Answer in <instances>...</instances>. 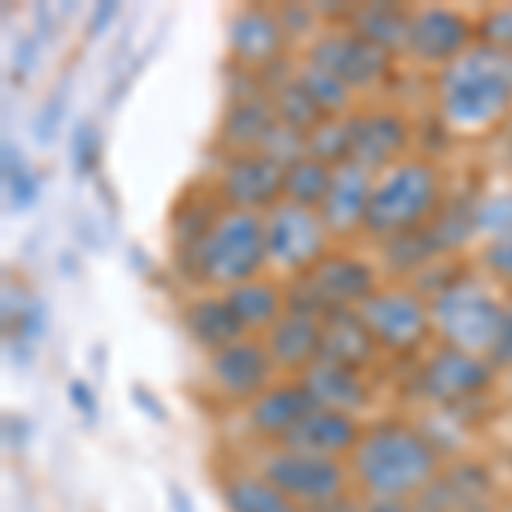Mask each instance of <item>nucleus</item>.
Returning <instances> with one entry per match:
<instances>
[{
  "label": "nucleus",
  "instance_id": "12",
  "mask_svg": "<svg viewBox=\"0 0 512 512\" xmlns=\"http://www.w3.org/2000/svg\"><path fill=\"white\" fill-rule=\"evenodd\" d=\"M495 383V366L485 355L461 352L451 345H437L427 355L417 376V393L434 407H465L485 396Z\"/></svg>",
  "mask_w": 512,
  "mask_h": 512
},
{
  "label": "nucleus",
  "instance_id": "34",
  "mask_svg": "<svg viewBox=\"0 0 512 512\" xmlns=\"http://www.w3.org/2000/svg\"><path fill=\"white\" fill-rule=\"evenodd\" d=\"M475 229L485 243H499V239H512V192L485 195L475 205Z\"/></svg>",
  "mask_w": 512,
  "mask_h": 512
},
{
  "label": "nucleus",
  "instance_id": "39",
  "mask_svg": "<svg viewBox=\"0 0 512 512\" xmlns=\"http://www.w3.org/2000/svg\"><path fill=\"white\" fill-rule=\"evenodd\" d=\"M489 362L495 369H512V294L502 304V321H499V335L489 352Z\"/></svg>",
  "mask_w": 512,
  "mask_h": 512
},
{
  "label": "nucleus",
  "instance_id": "2",
  "mask_svg": "<svg viewBox=\"0 0 512 512\" xmlns=\"http://www.w3.org/2000/svg\"><path fill=\"white\" fill-rule=\"evenodd\" d=\"M434 103L448 134H489L512 113V55L478 41L458 62L437 72Z\"/></svg>",
  "mask_w": 512,
  "mask_h": 512
},
{
  "label": "nucleus",
  "instance_id": "33",
  "mask_svg": "<svg viewBox=\"0 0 512 512\" xmlns=\"http://www.w3.org/2000/svg\"><path fill=\"white\" fill-rule=\"evenodd\" d=\"M304 140H308V158L321 164L338 168V164L352 161V113L349 117H325Z\"/></svg>",
  "mask_w": 512,
  "mask_h": 512
},
{
  "label": "nucleus",
  "instance_id": "46",
  "mask_svg": "<svg viewBox=\"0 0 512 512\" xmlns=\"http://www.w3.org/2000/svg\"><path fill=\"white\" fill-rule=\"evenodd\" d=\"M509 161H512V140H509Z\"/></svg>",
  "mask_w": 512,
  "mask_h": 512
},
{
  "label": "nucleus",
  "instance_id": "29",
  "mask_svg": "<svg viewBox=\"0 0 512 512\" xmlns=\"http://www.w3.org/2000/svg\"><path fill=\"white\" fill-rule=\"evenodd\" d=\"M267 99H270V106H274L277 123H284V127H291V130H301V134H311V130L325 120V113L318 110V103L304 93V86L294 76L277 82V86L267 93Z\"/></svg>",
  "mask_w": 512,
  "mask_h": 512
},
{
  "label": "nucleus",
  "instance_id": "1",
  "mask_svg": "<svg viewBox=\"0 0 512 512\" xmlns=\"http://www.w3.org/2000/svg\"><path fill=\"white\" fill-rule=\"evenodd\" d=\"M441 448L407 420H376L349 454L352 489L362 499L414 502L441 475Z\"/></svg>",
  "mask_w": 512,
  "mask_h": 512
},
{
  "label": "nucleus",
  "instance_id": "18",
  "mask_svg": "<svg viewBox=\"0 0 512 512\" xmlns=\"http://www.w3.org/2000/svg\"><path fill=\"white\" fill-rule=\"evenodd\" d=\"M315 407L318 403L311 400L308 386L297 376H287V379H277L267 393L256 396L250 407H246L243 420H246V431H250L263 448H277Z\"/></svg>",
  "mask_w": 512,
  "mask_h": 512
},
{
  "label": "nucleus",
  "instance_id": "17",
  "mask_svg": "<svg viewBox=\"0 0 512 512\" xmlns=\"http://www.w3.org/2000/svg\"><path fill=\"white\" fill-rule=\"evenodd\" d=\"M410 147V123L393 106H369V110L352 113V161L366 171L393 168L396 161L407 158Z\"/></svg>",
  "mask_w": 512,
  "mask_h": 512
},
{
  "label": "nucleus",
  "instance_id": "3",
  "mask_svg": "<svg viewBox=\"0 0 512 512\" xmlns=\"http://www.w3.org/2000/svg\"><path fill=\"white\" fill-rule=\"evenodd\" d=\"M444 209V175L427 158H403L379 171L362 233L390 243L427 229Z\"/></svg>",
  "mask_w": 512,
  "mask_h": 512
},
{
  "label": "nucleus",
  "instance_id": "24",
  "mask_svg": "<svg viewBox=\"0 0 512 512\" xmlns=\"http://www.w3.org/2000/svg\"><path fill=\"white\" fill-rule=\"evenodd\" d=\"M274 106H270L267 93L243 96L226 106L216 130V140L226 154H256L267 134L274 130Z\"/></svg>",
  "mask_w": 512,
  "mask_h": 512
},
{
  "label": "nucleus",
  "instance_id": "37",
  "mask_svg": "<svg viewBox=\"0 0 512 512\" xmlns=\"http://www.w3.org/2000/svg\"><path fill=\"white\" fill-rule=\"evenodd\" d=\"M478 41L512 55V4H495L478 18Z\"/></svg>",
  "mask_w": 512,
  "mask_h": 512
},
{
  "label": "nucleus",
  "instance_id": "13",
  "mask_svg": "<svg viewBox=\"0 0 512 512\" xmlns=\"http://www.w3.org/2000/svg\"><path fill=\"white\" fill-rule=\"evenodd\" d=\"M472 45H478V21L454 7H417L410 14L403 55L424 69H448Z\"/></svg>",
  "mask_w": 512,
  "mask_h": 512
},
{
  "label": "nucleus",
  "instance_id": "42",
  "mask_svg": "<svg viewBox=\"0 0 512 512\" xmlns=\"http://www.w3.org/2000/svg\"><path fill=\"white\" fill-rule=\"evenodd\" d=\"M117 18H120L117 0H103V4H96V11L89 14V24H86V38H99Z\"/></svg>",
  "mask_w": 512,
  "mask_h": 512
},
{
  "label": "nucleus",
  "instance_id": "10",
  "mask_svg": "<svg viewBox=\"0 0 512 512\" xmlns=\"http://www.w3.org/2000/svg\"><path fill=\"white\" fill-rule=\"evenodd\" d=\"M304 62L332 72V76L338 82H345L355 96L383 86L386 76L393 72V55L376 48L373 41L359 38L352 28H345V24H338V28L328 24L325 31H318V38L308 41Z\"/></svg>",
  "mask_w": 512,
  "mask_h": 512
},
{
  "label": "nucleus",
  "instance_id": "38",
  "mask_svg": "<svg viewBox=\"0 0 512 512\" xmlns=\"http://www.w3.org/2000/svg\"><path fill=\"white\" fill-rule=\"evenodd\" d=\"M478 263L495 284L512 287V239H499V243H485L478 253Z\"/></svg>",
  "mask_w": 512,
  "mask_h": 512
},
{
  "label": "nucleus",
  "instance_id": "6",
  "mask_svg": "<svg viewBox=\"0 0 512 512\" xmlns=\"http://www.w3.org/2000/svg\"><path fill=\"white\" fill-rule=\"evenodd\" d=\"M379 284L376 263L349 250H332L308 274L287 280V308L332 315V311H355Z\"/></svg>",
  "mask_w": 512,
  "mask_h": 512
},
{
  "label": "nucleus",
  "instance_id": "45",
  "mask_svg": "<svg viewBox=\"0 0 512 512\" xmlns=\"http://www.w3.org/2000/svg\"><path fill=\"white\" fill-rule=\"evenodd\" d=\"M168 509H171V512H195L192 495L181 489L178 482H171V485H168Z\"/></svg>",
  "mask_w": 512,
  "mask_h": 512
},
{
  "label": "nucleus",
  "instance_id": "14",
  "mask_svg": "<svg viewBox=\"0 0 512 512\" xmlns=\"http://www.w3.org/2000/svg\"><path fill=\"white\" fill-rule=\"evenodd\" d=\"M212 195H216L219 209L236 212H256L263 216L267 209L284 198V168L270 158L256 154H226L222 168L212 181Z\"/></svg>",
  "mask_w": 512,
  "mask_h": 512
},
{
  "label": "nucleus",
  "instance_id": "5",
  "mask_svg": "<svg viewBox=\"0 0 512 512\" xmlns=\"http://www.w3.org/2000/svg\"><path fill=\"white\" fill-rule=\"evenodd\" d=\"M427 301L437 342L489 359L506 301H499L478 277H451Z\"/></svg>",
  "mask_w": 512,
  "mask_h": 512
},
{
  "label": "nucleus",
  "instance_id": "30",
  "mask_svg": "<svg viewBox=\"0 0 512 512\" xmlns=\"http://www.w3.org/2000/svg\"><path fill=\"white\" fill-rule=\"evenodd\" d=\"M294 79L304 86V93L315 99L325 117H349V113H355V93L345 82H338L332 72L318 69L311 62H301L294 69Z\"/></svg>",
  "mask_w": 512,
  "mask_h": 512
},
{
  "label": "nucleus",
  "instance_id": "19",
  "mask_svg": "<svg viewBox=\"0 0 512 512\" xmlns=\"http://www.w3.org/2000/svg\"><path fill=\"white\" fill-rule=\"evenodd\" d=\"M376 175L366 171L362 164L345 161L335 168L332 188H328L325 202H321V222L328 226L332 239H349L366 229L369 198H373Z\"/></svg>",
  "mask_w": 512,
  "mask_h": 512
},
{
  "label": "nucleus",
  "instance_id": "25",
  "mask_svg": "<svg viewBox=\"0 0 512 512\" xmlns=\"http://www.w3.org/2000/svg\"><path fill=\"white\" fill-rule=\"evenodd\" d=\"M239 318V325L246 328V335H267L280 318L287 315V284H280L274 277H253L239 287L222 291Z\"/></svg>",
  "mask_w": 512,
  "mask_h": 512
},
{
  "label": "nucleus",
  "instance_id": "43",
  "mask_svg": "<svg viewBox=\"0 0 512 512\" xmlns=\"http://www.w3.org/2000/svg\"><path fill=\"white\" fill-rule=\"evenodd\" d=\"M41 52V38L38 35H28L18 45V52H14V79H24L31 72V65H35V55Z\"/></svg>",
  "mask_w": 512,
  "mask_h": 512
},
{
  "label": "nucleus",
  "instance_id": "31",
  "mask_svg": "<svg viewBox=\"0 0 512 512\" xmlns=\"http://www.w3.org/2000/svg\"><path fill=\"white\" fill-rule=\"evenodd\" d=\"M332 178H335L332 164L301 158L284 171V198L294 205H304V209H321L328 188H332Z\"/></svg>",
  "mask_w": 512,
  "mask_h": 512
},
{
  "label": "nucleus",
  "instance_id": "44",
  "mask_svg": "<svg viewBox=\"0 0 512 512\" xmlns=\"http://www.w3.org/2000/svg\"><path fill=\"white\" fill-rule=\"evenodd\" d=\"M362 512H417L414 502H393V499H362Z\"/></svg>",
  "mask_w": 512,
  "mask_h": 512
},
{
  "label": "nucleus",
  "instance_id": "20",
  "mask_svg": "<svg viewBox=\"0 0 512 512\" xmlns=\"http://www.w3.org/2000/svg\"><path fill=\"white\" fill-rule=\"evenodd\" d=\"M321 335H325V318L287 308V315L260 338L267 345L270 359H274L277 373L301 376L321 359Z\"/></svg>",
  "mask_w": 512,
  "mask_h": 512
},
{
  "label": "nucleus",
  "instance_id": "7",
  "mask_svg": "<svg viewBox=\"0 0 512 512\" xmlns=\"http://www.w3.org/2000/svg\"><path fill=\"white\" fill-rule=\"evenodd\" d=\"M256 472L304 512H321L355 492L349 461L321 458V454L294 448H263L256 458Z\"/></svg>",
  "mask_w": 512,
  "mask_h": 512
},
{
  "label": "nucleus",
  "instance_id": "27",
  "mask_svg": "<svg viewBox=\"0 0 512 512\" xmlns=\"http://www.w3.org/2000/svg\"><path fill=\"white\" fill-rule=\"evenodd\" d=\"M219 495L226 512H304L284 492L274 489L260 472L250 468H229L219 478Z\"/></svg>",
  "mask_w": 512,
  "mask_h": 512
},
{
  "label": "nucleus",
  "instance_id": "22",
  "mask_svg": "<svg viewBox=\"0 0 512 512\" xmlns=\"http://www.w3.org/2000/svg\"><path fill=\"white\" fill-rule=\"evenodd\" d=\"M304 386H308L311 400L318 407L328 410H342V414H355L373 403V383L362 369H349V366H335V362H315L308 373L297 376Z\"/></svg>",
  "mask_w": 512,
  "mask_h": 512
},
{
  "label": "nucleus",
  "instance_id": "40",
  "mask_svg": "<svg viewBox=\"0 0 512 512\" xmlns=\"http://www.w3.org/2000/svg\"><path fill=\"white\" fill-rule=\"evenodd\" d=\"M69 403L76 407V414L86 420V424H96V420H99L96 390L86 383V379H72V383H69Z\"/></svg>",
  "mask_w": 512,
  "mask_h": 512
},
{
  "label": "nucleus",
  "instance_id": "21",
  "mask_svg": "<svg viewBox=\"0 0 512 512\" xmlns=\"http://www.w3.org/2000/svg\"><path fill=\"white\" fill-rule=\"evenodd\" d=\"M362 431H366V427H362V420L355 414L315 407L291 434L284 437V444H277V448H294V451L321 454V458L349 461L355 444L362 441Z\"/></svg>",
  "mask_w": 512,
  "mask_h": 512
},
{
  "label": "nucleus",
  "instance_id": "32",
  "mask_svg": "<svg viewBox=\"0 0 512 512\" xmlns=\"http://www.w3.org/2000/svg\"><path fill=\"white\" fill-rule=\"evenodd\" d=\"M0 164H4V171H0V175H4L7 209H11V212H28L31 205L38 202V195H41L38 171L31 168L28 158H24L11 140H4V147H0Z\"/></svg>",
  "mask_w": 512,
  "mask_h": 512
},
{
  "label": "nucleus",
  "instance_id": "26",
  "mask_svg": "<svg viewBox=\"0 0 512 512\" xmlns=\"http://www.w3.org/2000/svg\"><path fill=\"white\" fill-rule=\"evenodd\" d=\"M376 355H379V345L373 342L369 328L362 325L359 311H332V315H325V335H321L318 362H335V366H349V369L369 373Z\"/></svg>",
  "mask_w": 512,
  "mask_h": 512
},
{
  "label": "nucleus",
  "instance_id": "16",
  "mask_svg": "<svg viewBox=\"0 0 512 512\" xmlns=\"http://www.w3.org/2000/svg\"><path fill=\"white\" fill-rule=\"evenodd\" d=\"M417 512H495V478L485 461H454L414 499Z\"/></svg>",
  "mask_w": 512,
  "mask_h": 512
},
{
  "label": "nucleus",
  "instance_id": "28",
  "mask_svg": "<svg viewBox=\"0 0 512 512\" xmlns=\"http://www.w3.org/2000/svg\"><path fill=\"white\" fill-rule=\"evenodd\" d=\"M410 7L400 4H355L345 18V28H352L359 38L373 41L383 52H403L407 45V28H410Z\"/></svg>",
  "mask_w": 512,
  "mask_h": 512
},
{
  "label": "nucleus",
  "instance_id": "11",
  "mask_svg": "<svg viewBox=\"0 0 512 512\" xmlns=\"http://www.w3.org/2000/svg\"><path fill=\"white\" fill-rule=\"evenodd\" d=\"M277 366L260 335H246L226 349L212 352L205 362V386L229 407H250L260 393L277 383Z\"/></svg>",
  "mask_w": 512,
  "mask_h": 512
},
{
  "label": "nucleus",
  "instance_id": "36",
  "mask_svg": "<svg viewBox=\"0 0 512 512\" xmlns=\"http://www.w3.org/2000/svg\"><path fill=\"white\" fill-rule=\"evenodd\" d=\"M69 93H72V82L62 79L59 86L48 93L45 103L38 106V117H35V123H31V134H35V140L41 147L55 144V137H59L65 113H69Z\"/></svg>",
  "mask_w": 512,
  "mask_h": 512
},
{
  "label": "nucleus",
  "instance_id": "15",
  "mask_svg": "<svg viewBox=\"0 0 512 512\" xmlns=\"http://www.w3.org/2000/svg\"><path fill=\"white\" fill-rule=\"evenodd\" d=\"M226 45H229V62L236 69L260 76L263 69H270V65L284 59L291 38H287L284 21H280L274 7L246 4L226 24Z\"/></svg>",
  "mask_w": 512,
  "mask_h": 512
},
{
  "label": "nucleus",
  "instance_id": "23",
  "mask_svg": "<svg viewBox=\"0 0 512 512\" xmlns=\"http://www.w3.org/2000/svg\"><path fill=\"white\" fill-rule=\"evenodd\" d=\"M181 325H185V335L192 338L198 349L209 355L239 342V338H246V328L239 325L226 294H219V291L192 297V301L185 304V311H181Z\"/></svg>",
  "mask_w": 512,
  "mask_h": 512
},
{
  "label": "nucleus",
  "instance_id": "8",
  "mask_svg": "<svg viewBox=\"0 0 512 512\" xmlns=\"http://www.w3.org/2000/svg\"><path fill=\"white\" fill-rule=\"evenodd\" d=\"M359 318L369 328L379 352L410 355L434 335L431 325V301L417 287L407 284H383L359 304Z\"/></svg>",
  "mask_w": 512,
  "mask_h": 512
},
{
  "label": "nucleus",
  "instance_id": "4",
  "mask_svg": "<svg viewBox=\"0 0 512 512\" xmlns=\"http://www.w3.org/2000/svg\"><path fill=\"white\" fill-rule=\"evenodd\" d=\"M181 260L195 284L212 287L219 294L253 277H263L270 267L263 216L222 209L192 250L181 253Z\"/></svg>",
  "mask_w": 512,
  "mask_h": 512
},
{
  "label": "nucleus",
  "instance_id": "9",
  "mask_svg": "<svg viewBox=\"0 0 512 512\" xmlns=\"http://www.w3.org/2000/svg\"><path fill=\"white\" fill-rule=\"evenodd\" d=\"M263 229H267L270 270L287 274V280L308 274L315 263L332 253V233L321 222V212L294 205L287 198L263 212Z\"/></svg>",
  "mask_w": 512,
  "mask_h": 512
},
{
  "label": "nucleus",
  "instance_id": "35",
  "mask_svg": "<svg viewBox=\"0 0 512 512\" xmlns=\"http://www.w3.org/2000/svg\"><path fill=\"white\" fill-rule=\"evenodd\" d=\"M69 161H72V168H76L79 178H96L99 175V164H103V130H99L93 120H82L79 127L72 130Z\"/></svg>",
  "mask_w": 512,
  "mask_h": 512
},
{
  "label": "nucleus",
  "instance_id": "41",
  "mask_svg": "<svg viewBox=\"0 0 512 512\" xmlns=\"http://www.w3.org/2000/svg\"><path fill=\"white\" fill-rule=\"evenodd\" d=\"M130 396H134V403L144 410V417L158 420V424H168V410H164V403L151 393V386L134 383V386H130Z\"/></svg>",
  "mask_w": 512,
  "mask_h": 512
}]
</instances>
